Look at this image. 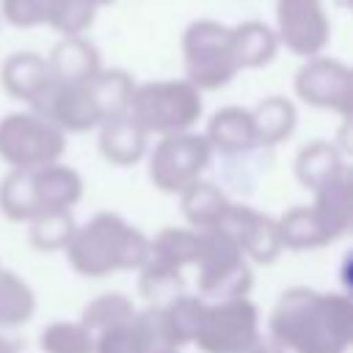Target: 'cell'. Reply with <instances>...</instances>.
Returning a JSON list of instances; mask_svg holds the SVG:
<instances>
[{
  "label": "cell",
  "mask_w": 353,
  "mask_h": 353,
  "mask_svg": "<svg viewBox=\"0 0 353 353\" xmlns=\"http://www.w3.org/2000/svg\"><path fill=\"white\" fill-rule=\"evenodd\" d=\"M268 336L287 353H347L353 342V301L347 292L290 287L270 309Z\"/></svg>",
  "instance_id": "cell-1"
},
{
  "label": "cell",
  "mask_w": 353,
  "mask_h": 353,
  "mask_svg": "<svg viewBox=\"0 0 353 353\" xmlns=\"http://www.w3.org/2000/svg\"><path fill=\"white\" fill-rule=\"evenodd\" d=\"M74 273L83 279H105L119 270H138L149 254V237L121 215L105 210L74 229L63 248Z\"/></svg>",
  "instance_id": "cell-2"
},
{
  "label": "cell",
  "mask_w": 353,
  "mask_h": 353,
  "mask_svg": "<svg viewBox=\"0 0 353 353\" xmlns=\"http://www.w3.org/2000/svg\"><path fill=\"white\" fill-rule=\"evenodd\" d=\"M204 113V94L185 77L135 83L130 116L146 130V135L190 132Z\"/></svg>",
  "instance_id": "cell-3"
},
{
  "label": "cell",
  "mask_w": 353,
  "mask_h": 353,
  "mask_svg": "<svg viewBox=\"0 0 353 353\" xmlns=\"http://www.w3.org/2000/svg\"><path fill=\"white\" fill-rule=\"evenodd\" d=\"M185 80L204 91H218L240 72L232 50V28L218 19H193L182 30Z\"/></svg>",
  "instance_id": "cell-4"
},
{
  "label": "cell",
  "mask_w": 353,
  "mask_h": 353,
  "mask_svg": "<svg viewBox=\"0 0 353 353\" xmlns=\"http://www.w3.org/2000/svg\"><path fill=\"white\" fill-rule=\"evenodd\" d=\"M196 287L204 301H226V298H248L254 287L251 262L243 256L237 243L218 226L199 232V254H196Z\"/></svg>",
  "instance_id": "cell-5"
},
{
  "label": "cell",
  "mask_w": 353,
  "mask_h": 353,
  "mask_svg": "<svg viewBox=\"0 0 353 353\" xmlns=\"http://www.w3.org/2000/svg\"><path fill=\"white\" fill-rule=\"evenodd\" d=\"M199 254V232L190 226H165L149 237L146 262L138 268V290L154 306L179 295L182 270L193 268Z\"/></svg>",
  "instance_id": "cell-6"
},
{
  "label": "cell",
  "mask_w": 353,
  "mask_h": 353,
  "mask_svg": "<svg viewBox=\"0 0 353 353\" xmlns=\"http://www.w3.org/2000/svg\"><path fill=\"white\" fill-rule=\"evenodd\" d=\"M66 152V135L36 110H17L0 119V160L8 171H36L58 163Z\"/></svg>",
  "instance_id": "cell-7"
},
{
  "label": "cell",
  "mask_w": 353,
  "mask_h": 353,
  "mask_svg": "<svg viewBox=\"0 0 353 353\" xmlns=\"http://www.w3.org/2000/svg\"><path fill=\"white\" fill-rule=\"evenodd\" d=\"M212 149L201 132H176L163 135L146 152L149 157V182L168 196H179L188 185L199 182L212 160Z\"/></svg>",
  "instance_id": "cell-8"
},
{
  "label": "cell",
  "mask_w": 353,
  "mask_h": 353,
  "mask_svg": "<svg viewBox=\"0 0 353 353\" xmlns=\"http://www.w3.org/2000/svg\"><path fill=\"white\" fill-rule=\"evenodd\" d=\"M259 339V306L251 298H226L204 303L193 345L201 353H245Z\"/></svg>",
  "instance_id": "cell-9"
},
{
  "label": "cell",
  "mask_w": 353,
  "mask_h": 353,
  "mask_svg": "<svg viewBox=\"0 0 353 353\" xmlns=\"http://www.w3.org/2000/svg\"><path fill=\"white\" fill-rule=\"evenodd\" d=\"M295 97L317 110H331L339 116H350L353 108V72L345 61L331 55L306 58L292 80Z\"/></svg>",
  "instance_id": "cell-10"
},
{
  "label": "cell",
  "mask_w": 353,
  "mask_h": 353,
  "mask_svg": "<svg viewBox=\"0 0 353 353\" xmlns=\"http://www.w3.org/2000/svg\"><path fill=\"white\" fill-rule=\"evenodd\" d=\"M276 39L298 58L323 55L331 39V19L323 0H276Z\"/></svg>",
  "instance_id": "cell-11"
},
{
  "label": "cell",
  "mask_w": 353,
  "mask_h": 353,
  "mask_svg": "<svg viewBox=\"0 0 353 353\" xmlns=\"http://www.w3.org/2000/svg\"><path fill=\"white\" fill-rule=\"evenodd\" d=\"M221 229L237 243V248L243 251V256L251 265H270L279 259V254L284 251L279 243V229H276V218L265 215L256 207L248 204H234L229 207Z\"/></svg>",
  "instance_id": "cell-12"
},
{
  "label": "cell",
  "mask_w": 353,
  "mask_h": 353,
  "mask_svg": "<svg viewBox=\"0 0 353 353\" xmlns=\"http://www.w3.org/2000/svg\"><path fill=\"white\" fill-rule=\"evenodd\" d=\"M0 85L11 99L25 102L28 110H39L44 97L55 85V74L50 72L44 55L19 50L0 63Z\"/></svg>",
  "instance_id": "cell-13"
},
{
  "label": "cell",
  "mask_w": 353,
  "mask_h": 353,
  "mask_svg": "<svg viewBox=\"0 0 353 353\" xmlns=\"http://www.w3.org/2000/svg\"><path fill=\"white\" fill-rule=\"evenodd\" d=\"M36 113H41L47 121H52L63 135L88 132V130H97L102 124L99 108H97L85 83L77 85V83L55 80V85L50 88V94L44 97V102Z\"/></svg>",
  "instance_id": "cell-14"
},
{
  "label": "cell",
  "mask_w": 353,
  "mask_h": 353,
  "mask_svg": "<svg viewBox=\"0 0 353 353\" xmlns=\"http://www.w3.org/2000/svg\"><path fill=\"white\" fill-rule=\"evenodd\" d=\"M168 347L160 328L157 306L135 312L127 323H119L94 336V353H154Z\"/></svg>",
  "instance_id": "cell-15"
},
{
  "label": "cell",
  "mask_w": 353,
  "mask_h": 353,
  "mask_svg": "<svg viewBox=\"0 0 353 353\" xmlns=\"http://www.w3.org/2000/svg\"><path fill=\"white\" fill-rule=\"evenodd\" d=\"M212 152L221 154H245L256 146V130L251 119V108L243 105H226L215 110L207 121V130L201 132Z\"/></svg>",
  "instance_id": "cell-16"
},
{
  "label": "cell",
  "mask_w": 353,
  "mask_h": 353,
  "mask_svg": "<svg viewBox=\"0 0 353 353\" xmlns=\"http://www.w3.org/2000/svg\"><path fill=\"white\" fill-rule=\"evenodd\" d=\"M325 243H336L350 232L353 221V188H350V174H342L339 179L323 185L314 190V201L309 204Z\"/></svg>",
  "instance_id": "cell-17"
},
{
  "label": "cell",
  "mask_w": 353,
  "mask_h": 353,
  "mask_svg": "<svg viewBox=\"0 0 353 353\" xmlns=\"http://www.w3.org/2000/svg\"><path fill=\"white\" fill-rule=\"evenodd\" d=\"M97 130H99V138H97L99 154L105 157V163L116 168H130L141 163L149 152V135L132 116L102 121Z\"/></svg>",
  "instance_id": "cell-18"
},
{
  "label": "cell",
  "mask_w": 353,
  "mask_h": 353,
  "mask_svg": "<svg viewBox=\"0 0 353 353\" xmlns=\"http://www.w3.org/2000/svg\"><path fill=\"white\" fill-rule=\"evenodd\" d=\"M50 72L61 83H88L102 69L99 47L88 36H63L47 55Z\"/></svg>",
  "instance_id": "cell-19"
},
{
  "label": "cell",
  "mask_w": 353,
  "mask_h": 353,
  "mask_svg": "<svg viewBox=\"0 0 353 353\" xmlns=\"http://www.w3.org/2000/svg\"><path fill=\"white\" fill-rule=\"evenodd\" d=\"M30 176H33V193H36L39 212L72 210L83 199L85 185H83L80 171H74L72 165H66L61 160L30 171Z\"/></svg>",
  "instance_id": "cell-20"
},
{
  "label": "cell",
  "mask_w": 353,
  "mask_h": 353,
  "mask_svg": "<svg viewBox=\"0 0 353 353\" xmlns=\"http://www.w3.org/2000/svg\"><path fill=\"white\" fill-rule=\"evenodd\" d=\"M342 174H347V165L334 141H323V138L309 141L295 154V179L312 193L339 179Z\"/></svg>",
  "instance_id": "cell-21"
},
{
  "label": "cell",
  "mask_w": 353,
  "mask_h": 353,
  "mask_svg": "<svg viewBox=\"0 0 353 353\" xmlns=\"http://www.w3.org/2000/svg\"><path fill=\"white\" fill-rule=\"evenodd\" d=\"M232 207V199L212 182H193L179 193V210L188 221L190 229L196 232H207V229H218L226 218Z\"/></svg>",
  "instance_id": "cell-22"
},
{
  "label": "cell",
  "mask_w": 353,
  "mask_h": 353,
  "mask_svg": "<svg viewBox=\"0 0 353 353\" xmlns=\"http://www.w3.org/2000/svg\"><path fill=\"white\" fill-rule=\"evenodd\" d=\"M204 303L207 301L199 298V295L179 292V295H174V298H168L165 303L157 306L163 339H165L168 347L179 350L185 345H193L199 323H201V314H204Z\"/></svg>",
  "instance_id": "cell-23"
},
{
  "label": "cell",
  "mask_w": 353,
  "mask_h": 353,
  "mask_svg": "<svg viewBox=\"0 0 353 353\" xmlns=\"http://www.w3.org/2000/svg\"><path fill=\"white\" fill-rule=\"evenodd\" d=\"M251 119H254V130H256V146H279L298 127L295 102L281 94L262 97L251 108Z\"/></svg>",
  "instance_id": "cell-24"
},
{
  "label": "cell",
  "mask_w": 353,
  "mask_h": 353,
  "mask_svg": "<svg viewBox=\"0 0 353 353\" xmlns=\"http://www.w3.org/2000/svg\"><path fill=\"white\" fill-rule=\"evenodd\" d=\"M232 50L240 69H262L279 52L276 30L262 19H245L232 28Z\"/></svg>",
  "instance_id": "cell-25"
},
{
  "label": "cell",
  "mask_w": 353,
  "mask_h": 353,
  "mask_svg": "<svg viewBox=\"0 0 353 353\" xmlns=\"http://www.w3.org/2000/svg\"><path fill=\"white\" fill-rule=\"evenodd\" d=\"M85 85H88L97 108H99L102 121L130 116V102H132V91H135V80L130 72L102 66Z\"/></svg>",
  "instance_id": "cell-26"
},
{
  "label": "cell",
  "mask_w": 353,
  "mask_h": 353,
  "mask_svg": "<svg viewBox=\"0 0 353 353\" xmlns=\"http://www.w3.org/2000/svg\"><path fill=\"white\" fill-rule=\"evenodd\" d=\"M36 312L33 287L14 270L0 265V328L25 325Z\"/></svg>",
  "instance_id": "cell-27"
},
{
  "label": "cell",
  "mask_w": 353,
  "mask_h": 353,
  "mask_svg": "<svg viewBox=\"0 0 353 353\" xmlns=\"http://www.w3.org/2000/svg\"><path fill=\"white\" fill-rule=\"evenodd\" d=\"M276 229H279L281 248H290V251H312V248L328 245L309 204H295V207L284 210L276 218Z\"/></svg>",
  "instance_id": "cell-28"
},
{
  "label": "cell",
  "mask_w": 353,
  "mask_h": 353,
  "mask_svg": "<svg viewBox=\"0 0 353 353\" xmlns=\"http://www.w3.org/2000/svg\"><path fill=\"white\" fill-rule=\"evenodd\" d=\"M77 229V221L72 215V210H52V212H39L30 223H28V240L36 251L41 254H52V251H63L72 240Z\"/></svg>",
  "instance_id": "cell-29"
},
{
  "label": "cell",
  "mask_w": 353,
  "mask_h": 353,
  "mask_svg": "<svg viewBox=\"0 0 353 353\" xmlns=\"http://www.w3.org/2000/svg\"><path fill=\"white\" fill-rule=\"evenodd\" d=\"M0 212L14 223H30L39 215L30 171H8L0 179Z\"/></svg>",
  "instance_id": "cell-30"
},
{
  "label": "cell",
  "mask_w": 353,
  "mask_h": 353,
  "mask_svg": "<svg viewBox=\"0 0 353 353\" xmlns=\"http://www.w3.org/2000/svg\"><path fill=\"white\" fill-rule=\"evenodd\" d=\"M135 303L132 298H127L124 292H99L97 298H91L83 312H80V325H85L94 336L119 325V323H127L130 317H135Z\"/></svg>",
  "instance_id": "cell-31"
},
{
  "label": "cell",
  "mask_w": 353,
  "mask_h": 353,
  "mask_svg": "<svg viewBox=\"0 0 353 353\" xmlns=\"http://www.w3.org/2000/svg\"><path fill=\"white\" fill-rule=\"evenodd\" d=\"M41 353H94V334L77 320H52L39 334Z\"/></svg>",
  "instance_id": "cell-32"
},
{
  "label": "cell",
  "mask_w": 353,
  "mask_h": 353,
  "mask_svg": "<svg viewBox=\"0 0 353 353\" xmlns=\"http://www.w3.org/2000/svg\"><path fill=\"white\" fill-rule=\"evenodd\" d=\"M97 19V6H91L88 0H55L52 6V17L50 25L52 30L63 36H83Z\"/></svg>",
  "instance_id": "cell-33"
},
{
  "label": "cell",
  "mask_w": 353,
  "mask_h": 353,
  "mask_svg": "<svg viewBox=\"0 0 353 353\" xmlns=\"http://www.w3.org/2000/svg\"><path fill=\"white\" fill-rule=\"evenodd\" d=\"M55 0H0V19L14 28L50 25Z\"/></svg>",
  "instance_id": "cell-34"
},
{
  "label": "cell",
  "mask_w": 353,
  "mask_h": 353,
  "mask_svg": "<svg viewBox=\"0 0 353 353\" xmlns=\"http://www.w3.org/2000/svg\"><path fill=\"white\" fill-rule=\"evenodd\" d=\"M245 353H287V350H284V347H279L270 336H262V339H259L256 345H251Z\"/></svg>",
  "instance_id": "cell-35"
},
{
  "label": "cell",
  "mask_w": 353,
  "mask_h": 353,
  "mask_svg": "<svg viewBox=\"0 0 353 353\" xmlns=\"http://www.w3.org/2000/svg\"><path fill=\"white\" fill-rule=\"evenodd\" d=\"M0 353H19V347H17L11 339H6V336L0 334Z\"/></svg>",
  "instance_id": "cell-36"
},
{
  "label": "cell",
  "mask_w": 353,
  "mask_h": 353,
  "mask_svg": "<svg viewBox=\"0 0 353 353\" xmlns=\"http://www.w3.org/2000/svg\"><path fill=\"white\" fill-rule=\"evenodd\" d=\"M91 6H97V8H102V6H110V3H116V0H88Z\"/></svg>",
  "instance_id": "cell-37"
},
{
  "label": "cell",
  "mask_w": 353,
  "mask_h": 353,
  "mask_svg": "<svg viewBox=\"0 0 353 353\" xmlns=\"http://www.w3.org/2000/svg\"><path fill=\"white\" fill-rule=\"evenodd\" d=\"M154 353H182V350H174V347H163V350H154Z\"/></svg>",
  "instance_id": "cell-38"
},
{
  "label": "cell",
  "mask_w": 353,
  "mask_h": 353,
  "mask_svg": "<svg viewBox=\"0 0 353 353\" xmlns=\"http://www.w3.org/2000/svg\"><path fill=\"white\" fill-rule=\"evenodd\" d=\"M0 22H3V19H0Z\"/></svg>",
  "instance_id": "cell-39"
}]
</instances>
